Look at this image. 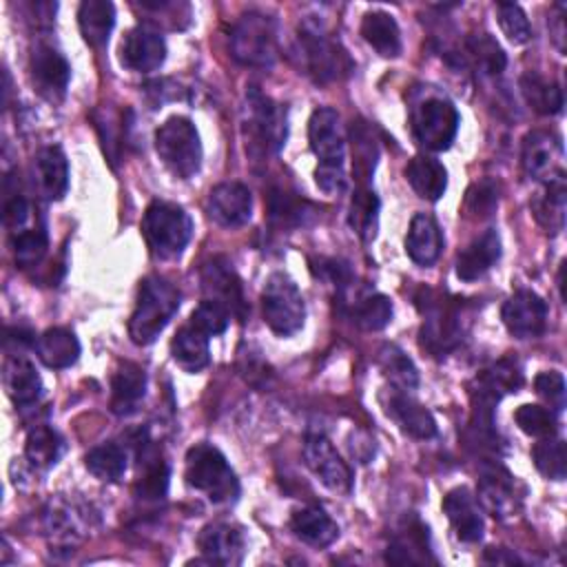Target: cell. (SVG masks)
<instances>
[{
    "instance_id": "13",
    "label": "cell",
    "mask_w": 567,
    "mask_h": 567,
    "mask_svg": "<svg viewBox=\"0 0 567 567\" xmlns=\"http://www.w3.org/2000/svg\"><path fill=\"white\" fill-rule=\"evenodd\" d=\"M303 458L308 470L332 492L350 494L352 472L339 456L334 445L323 434H308L303 443Z\"/></svg>"
},
{
    "instance_id": "17",
    "label": "cell",
    "mask_w": 567,
    "mask_h": 567,
    "mask_svg": "<svg viewBox=\"0 0 567 567\" xmlns=\"http://www.w3.org/2000/svg\"><path fill=\"white\" fill-rule=\"evenodd\" d=\"M197 547L206 563L213 565H239L246 551V536L244 529L235 523L215 520L208 523L199 536Z\"/></svg>"
},
{
    "instance_id": "33",
    "label": "cell",
    "mask_w": 567,
    "mask_h": 567,
    "mask_svg": "<svg viewBox=\"0 0 567 567\" xmlns=\"http://www.w3.org/2000/svg\"><path fill=\"white\" fill-rule=\"evenodd\" d=\"M35 352L47 368L62 370L78 361L80 341L69 328H49L35 339Z\"/></svg>"
},
{
    "instance_id": "24",
    "label": "cell",
    "mask_w": 567,
    "mask_h": 567,
    "mask_svg": "<svg viewBox=\"0 0 567 567\" xmlns=\"http://www.w3.org/2000/svg\"><path fill=\"white\" fill-rule=\"evenodd\" d=\"M2 383L7 396L18 408L33 405L42 394V379L35 365L22 354H9L2 365Z\"/></svg>"
},
{
    "instance_id": "36",
    "label": "cell",
    "mask_w": 567,
    "mask_h": 567,
    "mask_svg": "<svg viewBox=\"0 0 567 567\" xmlns=\"http://www.w3.org/2000/svg\"><path fill=\"white\" fill-rule=\"evenodd\" d=\"M478 401L494 405L503 394L516 392L523 383V372L512 359H501L476 377Z\"/></svg>"
},
{
    "instance_id": "32",
    "label": "cell",
    "mask_w": 567,
    "mask_h": 567,
    "mask_svg": "<svg viewBox=\"0 0 567 567\" xmlns=\"http://www.w3.org/2000/svg\"><path fill=\"white\" fill-rule=\"evenodd\" d=\"M171 357L184 372H199L208 365L210 352H208V334H204L193 323L182 326L175 337L171 339Z\"/></svg>"
},
{
    "instance_id": "2",
    "label": "cell",
    "mask_w": 567,
    "mask_h": 567,
    "mask_svg": "<svg viewBox=\"0 0 567 567\" xmlns=\"http://www.w3.org/2000/svg\"><path fill=\"white\" fill-rule=\"evenodd\" d=\"M179 290L159 275L142 279L137 301L128 319V337L137 346L153 343L179 310Z\"/></svg>"
},
{
    "instance_id": "23",
    "label": "cell",
    "mask_w": 567,
    "mask_h": 567,
    "mask_svg": "<svg viewBox=\"0 0 567 567\" xmlns=\"http://www.w3.org/2000/svg\"><path fill=\"white\" fill-rule=\"evenodd\" d=\"M33 175L38 193L49 199L58 202L69 190V162L60 146H42L33 157Z\"/></svg>"
},
{
    "instance_id": "38",
    "label": "cell",
    "mask_w": 567,
    "mask_h": 567,
    "mask_svg": "<svg viewBox=\"0 0 567 567\" xmlns=\"http://www.w3.org/2000/svg\"><path fill=\"white\" fill-rule=\"evenodd\" d=\"M64 452L62 436L49 425H35L24 441V456L35 470L53 467Z\"/></svg>"
},
{
    "instance_id": "30",
    "label": "cell",
    "mask_w": 567,
    "mask_h": 567,
    "mask_svg": "<svg viewBox=\"0 0 567 567\" xmlns=\"http://www.w3.org/2000/svg\"><path fill=\"white\" fill-rule=\"evenodd\" d=\"M292 534L310 547H328L339 538V525L321 507H301L290 516Z\"/></svg>"
},
{
    "instance_id": "41",
    "label": "cell",
    "mask_w": 567,
    "mask_h": 567,
    "mask_svg": "<svg viewBox=\"0 0 567 567\" xmlns=\"http://www.w3.org/2000/svg\"><path fill=\"white\" fill-rule=\"evenodd\" d=\"M126 450L113 441L109 443H100L95 447H91L84 456V465L86 470L100 478V481H109L115 483L124 476L126 472Z\"/></svg>"
},
{
    "instance_id": "14",
    "label": "cell",
    "mask_w": 567,
    "mask_h": 567,
    "mask_svg": "<svg viewBox=\"0 0 567 567\" xmlns=\"http://www.w3.org/2000/svg\"><path fill=\"white\" fill-rule=\"evenodd\" d=\"M31 80L38 93L49 102H60L66 95V86L71 80V64L66 58L51 47L49 42H38L31 51L29 60Z\"/></svg>"
},
{
    "instance_id": "37",
    "label": "cell",
    "mask_w": 567,
    "mask_h": 567,
    "mask_svg": "<svg viewBox=\"0 0 567 567\" xmlns=\"http://www.w3.org/2000/svg\"><path fill=\"white\" fill-rule=\"evenodd\" d=\"M361 35L383 58H396L401 53L399 24L385 11L365 13L361 20Z\"/></svg>"
},
{
    "instance_id": "12",
    "label": "cell",
    "mask_w": 567,
    "mask_h": 567,
    "mask_svg": "<svg viewBox=\"0 0 567 567\" xmlns=\"http://www.w3.org/2000/svg\"><path fill=\"white\" fill-rule=\"evenodd\" d=\"M93 523L95 512L91 505L64 496L51 498L42 512L44 534L58 545H73L82 540L91 532Z\"/></svg>"
},
{
    "instance_id": "34",
    "label": "cell",
    "mask_w": 567,
    "mask_h": 567,
    "mask_svg": "<svg viewBox=\"0 0 567 567\" xmlns=\"http://www.w3.org/2000/svg\"><path fill=\"white\" fill-rule=\"evenodd\" d=\"M388 563L396 565H421V563H434L430 554V543H427V527L412 518L408 527H403L394 540L388 547Z\"/></svg>"
},
{
    "instance_id": "18",
    "label": "cell",
    "mask_w": 567,
    "mask_h": 567,
    "mask_svg": "<svg viewBox=\"0 0 567 567\" xmlns=\"http://www.w3.org/2000/svg\"><path fill=\"white\" fill-rule=\"evenodd\" d=\"M166 60V42L159 31L148 24L133 27L120 47V62L137 73H151Z\"/></svg>"
},
{
    "instance_id": "20",
    "label": "cell",
    "mask_w": 567,
    "mask_h": 567,
    "mask_svg": "<svg viewBox=\"0 0 567 567\" xmlns=\"http://www.w3.org/2000/svg\"><path fill=\"white\" fill-rule=\"evenodd\" d=\"M478 501L496 518L512 516L520 503L514 476L498 463L483 465L478 478Z\"/></svg>"
},
{
    "instance_id": "21",
    "label": "cell",
    "mask_w": 567,
    "mask_h": 567,
    "mask_svg": "<svg viewBox=\"0 0 567 567\" xmlns=\"http://www.w3.org/2000/svg\"><path fill=\"white\" fill-rule=\"evenodd\" d=\"M206 210L215 224L237 228L244 226L252 215V195L239 182H221L208 193Z\"/></svg>"
},
{
    "instance_id": "6",
    "label": "cell",
    "mask_w": 567,
    "mask_h": 567,
    "mask_svg": "<svg viewBox=\"0 0 567 567\" xmlns=\"http://www.w3.org/2000/svg\"><path fill=\"white\" fill-rule=\"evenodd\" d=\"M228 42L239 64L270 66L277 58V24L261 11H246L230 27Z\"/></svg>"
},
{
    "instance_id": "49",
    "label": "cell",
    "mask_w": 567,
    "mask_h": 567,
    "mask_svg": "<svg viewBox=\"0 0 567 567\" xmlns=\"http://www.w3.org/2000/svg\"><path fill=\"white\" fill-rule=\"evenodd\" d=\"M496 18L507 35L509 42L514 44H525L532 38V27L525 16V11L516 2H498L496 4Z\"/></svg>"
},
{
    "instance_id": "44",
    "label": "cell",
    "mask_w": 567,
    "mask_h": 567,
    "mask_svg": "<svg viewBox=\"0 0 567 567\" xmlns=\"http://www.w3.org/2000/svg\"><path fill=\"white\" fill-rule=\"evenodd\" d=\"M532 458L536 470L551 481H563L567 474V454H565V443L563 439L547 436L540 443L534 445Z\"/></svg>"
},
{
    "instance_id": "42",
    "label": "cell",
    "mask_w": 567,
    "mask_h": 567,
    "mask_svg": "<svg viewBox=\"0 0 567 567\" xmlns=\"http://www.w3.org/2000/svg\"><path fill=\"white\" fill-rule=\"evenodd\" d=\"M379 363H381V370L385 372V377L390 379V383L396 390L410 392V390L416 388L419 372H416L412 359L401 348L383 346L381 352H379Z\"/></svg>"
},
{
    "instance_id": "10",
    "label": "cell",
    "mask_w": 567,
    "mask_h": 567,
    "mask_svg": "<svg viewBox=\"0 0 567 567\" xmlns=\"http://www.w3.org/2000/svg\"><path fill=\"white\" fill-rule=\"evenodd\" d=\"M416 306L425 317L421 326V348L434 357H443L456 348L461 341V319L456 306L430 288L421 290Z\"/></svg>"
},
{
    "instance_id": "11",
    "label": "cell",
    "mask_w": 567,
    "mask_h": 567,
    "mask_svg": "<svg viewBox=\"0 0 567 567\" xmlns=\"http://www.w3.org/2000/svg\"><path fill=\"white\" fill-rule=\"evenodd\" d=\"M246 104L250 146L259 148L261 153H277L284 146L288 133L286 109L255 89L246 93Z\"/></svg>"
},
{
    "instance_id": "25",
    "label": "cell",
    "mask_w": 567,
    "mask_h": 567,
    "mask_svg": "<svg viewBox=\"0 0 567 567\" xmlns=\"http://www.w3.org/2000/svg\"><path fill=\"white\" fill-rule=\"evenodd\" d=\"M501 257V237L494 228L470 241L456 257V277L461 281L481 279Z\"/></svg>"
},
{
    "instance_id": "27",
    "label": "cell",
    "mask_w": 567,
    "mask_h": 567,
    "mask_svg": "<svg viewBox=\"0 0 567 567\" xmlns=\"http://www.w3.org/2000/svg\"><path fill=\"white\" fill-rule=\"evenodd\" d=\"M146 394V372L131 361L117 365L111 377V410L117 416H128L137 410Z\"/></svg>"
},
{
    "instance_id": "22",
    "label": "cell",
    "mask_w": 567,
    "mask_h": 567,
    "mask_svg": "<svg viewBox=\"0 0 567 567\" xmlns=\"http://www.w3.org/2000/svg\"><path fill=\"white\" fill-rule=\"evenodd\" d=\"M443 512L454 527V534L463 543H478L483 538V514L467 487H454L443 498Z\"/></svg>"
},
{
    "instance_id": "45",
    "label": "cell",
    "mask_w": 567,
    "mask_h": 567,
    "mask_svg": "<svg viewBox=\"0 0 567 567\" xmlns=\"http://www.w3.org/2000/svg\"><path fill=\"white\" fill-rule=\"evenodd\" d=\"M11 248H13L16 264L20 268H31V266L40 264L42 257L47 255V248H49L47 230L42 226L24 228V230L11 235Z\"/></svg>"
},
{
    "instance_id": "28",
    "label": "cell",
    "mask_w": 567,
    "mask_h": 567,
    "mask_svg": "<svg viewBox=\"0 0 567 567\" xmlns=\"http://www.w3.org/2000/svg\"><path fill=\"white\" fill-rule=\"evenodd\" d=\"M565 208H567V184L565 173H556L543 186V190L532 199V215L540 228L556 235L565 226Z\"/></svg>"
},
{
    "instance_id": "43",
    "label": "cell",
    "mask_w": 567,
    "mask_h": 567,
    "mask_svg": "<svg viewBox=\"0 0 567 567\" xmlns=\"http://www.w3.org/2000/svg\"><path fill=\"white\" fill-rule=\"evenodd\" d=\"M465 49H467V55L474 60V64L487 75H498L507 66L505 51L489 33L470 35L465 42Z\"/></svg>"
},
{
    "instance_id": "31",
    "label": "cell",
    "mask_w": 567,
    "mask_h": 567,
    "mask_svg": "<svg viewBox=\"0 0 567 567\" xmlns=\"http://www.w3.org/2000/svg\"><path fill=\"white\" fill-rule=\"evenodd\" d=\"M405 179L412 186V190L427 202L441 199L447 188L445 166L436 157H430V155L412 157L405 166Z\"/></svg>"
},
{
    "instance_id": "39",
    "label": "cell",
    "mask_w": 567,
    "mask_h": 567,
    "mask_svg": "<svg viewBox=\"0 0 567 567\" xmlns=\"http://www.w3.org/2000/svg\"><path fill=\"white\" fill-rule=\"evenodd\" d=\"M525 102L540 115H556L563 111V91L556 82L529 71L518 82Z\"/></svg>"
},
{
    "instance_id": "15",
    "label": "cell",
    "mask_w": 567,
    "mask_h": 567,
    "mask_svg": "<svg viewBox=\"0 0 567 567\" xmlns=\"http://www.w3.org/2000/svg\"><path fill=\"white\" fill-rule=\"evenodd\" d=\"M501 319L516 339H536L547 328V303L534 290H516L501 310Z\"/></svg>"
},
{
    "instance_id": "47",
    "label": "cell",
    "mask_w": 567,
    "mask_h": 567,
    "mask_svg": "<svg viewBox=\"0 0 567 567\" xmlns=\"http://www.w3.org/2000/svg\"><path fill=\"white\" fill-rule=\"evenodd\" d=\"M514 421L516 425L536 439H547L556 434V414L554 410L545 408V405H536V403H525L514 412Z\"/></svg>"
},
{
    "instance_id": "29",
    "label": "cell",
    "mask_w": 567,
    "mask_h": 567,
    "mask_svg": "<svg viewBox=\"0 0 567 567\" xmlns=\"http://www.w3.org/2000/svg\"><path fill=\"white\" fill-rule=\"evenodd\" d=\"M443 250V235L439 224L425 215L416 213L408 226L405 252L419 266H432Z\"/></svg>"
},
{
    "instance_id": "3",
    "label": "cell",
    "mask_w": 567,
    "mask_h": 567,
    "mask_svg": "<svg viewBox=\"0 0 567 567\" xmlns=\"http://www.w3.org/2000/svg\"><path fill=\"white\" fill-rule=\"evenodd\" d=\"M186 483L204 492L215 505H233L239 496V481L226 456L210 443H195L184 458Z\"/></svg>"
},
{
    "instance_id": "50",
    "label": "cell",
    "mask_w": 567,
    "mask_h": 567,
    "mask_svg": "<svg viewBox=\"0 0 567 567\" xmlns=\"http://www.w3.org/2000/svg\"><path fill=\"white\" fill-rule=\"evenodd\" d=\"M228 321H230V312L213 299H204L190 315V323L208 337L221 334L228 328Z\"/></svg>"
},
{
    "instance_id": "52",
    "label": "cell",
    "mask_w": 567,
    "mask_h": 567,
    "mask_svg": "<svg viewBox=\"0 0 567 567\" xmlns=\"http://www.w3.org/2000/svg\"><path fill=\"white\" fill-rule=\"evenodd\" d=\"M536 394L549 405V410L560 412L565 408V379L556 370H545L534 379Z\"/></svg>"
},
{
    "instance_id": "53",
    "label": "cell",
    "mask_w": 567,
    "mask_h": 567,
    "mask_svg": "<svg viewBox=\"0 0 567 567\" xmlns=\"http://www.w3.org/2000/svg\"><path fill=\"white\" fill-rule=\"evenodd\" d=\"M166 485H168V467L164 465V461L153 458L151 463H146L137 481L140 498H162L166 494Z\"/></svg>"
},
{
    "instance_id": "54",
    "label": "cell",
    "mask_w": 567,
    "mask_h": 567,
    "mask_svg": "<svg viewBox=\"0 0 567 567\" xmlns=\"http://www.w3.org/2000/svg\"><path fill=\"white\" fill-rule=\"evenodd\" d=\"M303 208L288 193L275 190L270 195V219L279 226H297L303 221Z\"/></svg>"
},
{
    "instance_id": "51",
    "label": "cell",
    "mask_w": 567,
    "mask_h": 567,
    "mask_svg": "<svg viewBox=\"0 0 567 567\" xmlns=\"http://www.w3.org/2000/svg\"><path fill=\"white\" fill-rule=\"evenodd\" d=\"M496 204H498V188L489 179L472 184L465 195V210L476 219L489 217L492 210L496 208Z\"/></svg>"
},
{
    "instance_id": "9",
    "label": "cell",
    "mask_w": 567,
    "mask_h": 567,
    "mask_svg": "<svg viewBox=\"0 0 567 567\" xmlns=\"http://www.w3.org/2000/svg\"><path fill=\"white\" fill-rule=\"evenodd\" d=\"M264 321L277 337H292L303 328L306 303L297 284L284 275L272 272L261 290Z\"/></svg>"
},
{
    "instance_id": "57",
    "label": "cell",
    "mask_w": 567,
    "mask_h": 567,
    "mask_svg": "<svg viewBox=\"0 0 567 567\" xmlns=\"http://www.w3.org/2000/svg\"><path fill=\"white\" fill-rule=\"evenodd\" d=\"M565 261L560 264V270H558V290H560V299H565Z\"/></svg>"
},
{
    "instance_id": "56",
    "label": "cell",
    "mask_w": 567,
    "mask_h": 567,
    "mask_svg": "<svg viewBox=\"0 0 567 567\" xmlns=\"http://www.w3.org/2000/svg\"><path fill=\"white\" fill-rule=\"evenodd\" d=\"M483 558L487 563H518V558L514 554H505L503 547H487Z\"/></svg>"
},
{
    "instance_id": "40",
    "label": "cell",
    "mask_w": 567,
    "mask_h": 567,
    "mask_svg": "<svg viewBox=\"0 0 567 567\" xmlns=\"http://www.w3.org/2000/svg\"><path fill=\"white\" fill-rule=\"evenodd\" d=\"M379 197L374 190L359 186L350 199V213L348 221L350 228L359 235L361 241H372L377 237L379 226Z\"/></svg>"
},
{
    "instance_id": "4",
    "label": "cell",
    "mask_w": 567,
    "mask_h": 567,
    "mask_svg": "<svg viewBox=\"0 0 567 567\" xmlns=\"http://www.w3.org/2000/svg\"><path fill=\"white\" fill-rule=\"evenodd\" d=\"M142 233L155 257L173 259L182 255L190 241L193 221L182 206L166 199H155L144 213Z\"/></svg>"
},
{
    "instance_id": "55",
    "label": "cell",
    "mask_w": 567,
    "mask_h": 567,
    "mask_svg": "<svg viewBox=\"0 0 567 567\" xmlns=\"http://www.w3.org/2000/svg\"><path fill=\"white\" fill-rule=\"evenodd\" d=\"M29 215H31V210H29V202H27L22 195L13 193L11 197H7L2 217H4V226L9 228V233H11V235H16V233L24 230V226H27V221H29Z\"/></svg>"
},
{
    "instance_id": "35",
    "label": "cell",
    "mask_w": 567,
    "mask_h": 567,
    "mask_svg": "<svg viewBox=\"0 0 567 567\" xmlns=\"http://www.w3.org/2000/svg\"><path fill=\"white\" fill-rule=\"evenodd\" d=\"M78 24L89 47H104L115 24V7L109 0H84L78 9Z\"/></svg>"
},
{
    "instance_id": "48",
    "label": "cell",
    "mask_w": 567,
    "mask_h": 567,
    "mask_svg": "<svg viewBox=\"0 0 567 567\" xmlns=\"http://www.w3.org/2000/svg\"><path fill=\"white\" fill-rule=\"evenodd\" d=\"M352 151H354V173L361 175V179H368L374 171L379 151L365 122H357L352 126Z\"/></svg>"
},
{
    "instance_id": "8",
    "label": "cell",
    "mask_w": 567,
    "mask_h": 567,
    "mask_svg": "<svg viewBox=\"0 0 567 567\" xmlns=\"http://www.w3.org/2000/svg\"><path fill=\"white\" fill-rule=\"evenodd\" d=\"M297 55L301 60L303 71L319 84L339 82L348 78L354 69L350 55L341 49V44L312 27L299 29Z\"/></svg>"
},
{
    "instance_id": "16",
    "label": "cell",
    "mask_w": 567,
    "mask_h": 567,
    "mask_svg": "<svg viewBox=\"0 0 567 567\" xmlns=\"http://www.w3.org/2000/svg\"><path fill=\"white\" fill-rule=\"evenodd\" d=\"M563 144L560 137L551 131L536 128L523 137L520 144V166L529 179L547 182L556 173H560Z\"/></svg>"
},
{
    "instance_id": "46",
    "label": "cell",
    "mask_w": 567,
    "mask_h": 567,
    "mask_svg": "<svg viewBox=\"0 0 567 567\" xmlns=\"http://www.w3.org/2000/svg\"><path fill=\"white\" fill-rule=\"evenodd\" d=\"M352 319L361 330H368V332L381 330L392 319V301L385 295L361 297L352 308Z\"/></svg>"
},
{
    "instance_id": "5",
    "label": "cell",
    "mask_w": 567,
    "mask_h": 567,
    "mask_svg": "<svg viewBox=\"0 0 567 567\" xmlns=\"http://www.w3.org/2000/svg\"><path fill=\"white\" fill-rule=\"evenodd\" d=\"M155 151L164 166L179 179H190L202 166V142L195 124L173 115L155 131Z\"/></svg>"
},
{
    "instance_id": "7",
    "label": "cell",
    "mask_w": 567,
    "mask_h": 567,
    "mask_svg": "<svg viewBox=\"0 0 567 567\" xmlns=\"http://www.w3.org/2000/svg\"><path fill=\"white\" fill-rule=\"evenodd\" d=\"M458 111L445 95L432 93L419 100L410 111V128L419 146L427 151H445L458 133Z\"/></svg>"
},
{
    "instance_id": "26",
    "label": "cell",
    "mask_w": 567,
    "mask_h": 567,
    "mask_svg": "<svg viewBox=\"0 0 567 567\" xmlns=\"http://www.w3.org/2000/svg\"><path fill=\"white\" fill-rule=\"evenodd\" d=\"M385 412L396 421V425L410 434L412 439L427 441L436 436V421L421 403H416L408 392L392 390L390 399L385 403Z\"/></svg>"
},
{
    "instance_id": "19",
    "label": "cell",
    "mask_w": 567,
    "mask_h": 567,
    "mask_svg": "<svg viewBox=\"0 0 567 567\" xmlns=\"http://www.w3.org/2000/svg\"><path fill=\"white\" fill-rule=\"evenodd\" d=\"M202 290H204L206 299H213V301L221 303L237 319L246 317V301H244V292H241V281L235 275V270L230 268V264L224 261L221 257H215L208 264H204V268H202Z\"/></svg>"
},
{
    "instance_id": "1",
    "label": "cell",
    "mask_w": 567,
    "mask_h": 567,
    "mask_svg": "<svg viewBox=\"0 0 567 567\" xmlns=\"http://www.w3.org/2000/svg\"><path fill=\"white\" fill-rule=\"evenodd\" d=\"M308 142L319 159L315 171L317 186L328 195L341 193L346 188V137L341 128V117L334 109L321 106L310 115Z\"/></svg>"
}]
</instances>
